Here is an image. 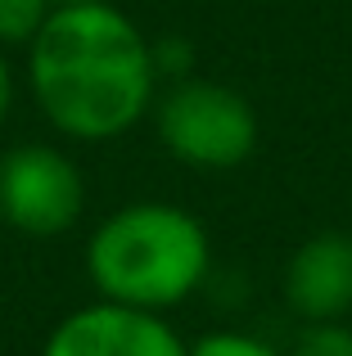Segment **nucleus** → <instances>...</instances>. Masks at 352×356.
Here are the masks:
<instances>
[{"instance_id": "3", "label": "nucleus", "mask_w": 352, "mask_h": 356, "mask_svg": "<svg viewBox=\"0 0 352 356\" xmlns=\"http://www.w3.org/2000/svg\"><path fill=\"white\" fill-rule=\"evenodd\" d=\"M150 118L159 145L194 172H235L257 149V108L226 81H172Z\"/></svg>"}, {"instance_id": "10", "label": "nucleus", "mask_w": 352, "mask_h": 356, "mask_svg": "<svg viewBox=\"0 0 352 356\" xmlns=\"http://www.w3.org/2000/svg\"><path fill=\"white\" fill-rule=\"evenodd\" d=\"M154 68H159V81L172 77H194V50L190 41H181V36H163V41H154Z\"/></svg>"}, {"instance_id": "6", "label": "nucleus", "mask_w": 352, "mask_h": 356, "mask_svg": "<svg viewBox=\"0 0 352 356\" xmlns=\"http://www.w3.org/2000/svg\"><path fill=\"white\" fill-rule=\"evenodd\" d=\"M280 293L303 325H339L352 316V235L321 230L289 252Z\"/></svg>"}, {"instance_id": "5", "label": "nucleus", "mask_w": 352, "mask_h": 356, "mask_svg": "<svg viewBox=\"0 0 352 356\" xmlns=\"http://www.w3.org/2000/svg\"><path fill=\"white\" fill-rule=\"evenodd\" d=\"M185 348L168 316L95 298L54 325L41 356H185Z\"/></svg>"}, {"instance_id": "2", "label": "nucleus", "mask_w": 352, "mask_h": 356, "mask_svg": "<svg viewBox=\"0 0 352 356\" xmlns=\"http://www.w3.org/2000/svg\"><path fill=\"white\" fill-rule=\"evenodd\" d=\"M212 275V239L194 212L163 199L113 208L86 239V280L95 298L168 316Z\"/></svg>"}, {"instance_id": "12", "label": "nucleus", "mask_w": 352, "mask_h": 356, "mask_svg": "<svg viewBox=\"0 0 352 356\" xmlns=\"http://www.w3.org/2000/svg\"><path fill=\"white\" fill-rule=\"evenodd\" d=\"M50 9H63V5H109V0H45Z\"/></svg>"}, {"instance_id": "9", "label": "nucleus", "mask_w": 352, "mask_h": 356, "mask_svg": "<svg viewBox=\"0 0 352 356\" xmlns=\"http://www.w3.org/2000/svg\"><path fill=\"white\" fill-rule=\"evenodd\" d=\"M289 356H352V325H303Z\"/></svg>"}, {"instance_id": "1", "label": "nucleus", "mask_w": 352, "mask_h": 356, "mask_svg": "<svg viewBox=\"0 0 352 356\" xmlns=\"http://www.w3.org/2000/svg\"><path fill=\"white\" fill-rule=\"evenodd\" d=\"M27 90L63 140H122L159 99L154 41L113 0L50 9L41 36L27 45Z\"/></svg>"}, {"instance_id": "4", "label": "nucleus", "mask_w": 352, "mask_h": 356, "mask_svg": "<svg viewBox=\"0 0 352 356\" xmlns=\"http://www.w3.org/2000/svg\"><path fill=\"white\" fill-rule=\"evenodd\" d=\"M86 212V181L81 167L45 140L0 154V221L27 239H59Z\"/></svg>"}, {"instance_id": "11", "label": "nucleus", "mask_w": 352, "mask_h": 356, "mask_svg": "<svg viewBox=\"0 0 352 356\" xmlns=\"http://www.w3.org/2000/svg\"><path fill=\"white\" fill-rule=\"evenodd\" d=\"M14 68H9V59H5V50H0V127L9 122V113H14Z\"/></svg>"}, {"instance_id": "7", "label": "nucleus", "mask_w": 352, "mask_h": 356, "mask_svg": "<svg viewBox=\"0 0 352 356\" xmlns=\"http://www.w3.org/2000/svg\"><path fill=\"white\" fill-rule=\"evenodd\" d=\"M50 5L45 0H0V50H27L41 36Z\"/></svg>"}, {"instance_id": "8", "label": "nucleus", "mask_w": 352, "mask_h": 356, "mask_svg": "<svg viewBox=\"0 0 352 356\" xmlns=\"http://www.w3.org/2000/svg\"><path fill=\"white\" fill-rule=\"evenodd\" d=\"M185 356H285L280 348H271L266 339L257 334H244V330H212L203 339H194Z\"/></svg>"}]
</instances>
